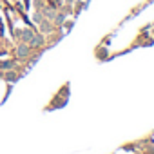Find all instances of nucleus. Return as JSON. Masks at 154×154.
Masks as SVG:
<instances>
[{
    "label": "nucleus",
    "mask_w": 154,
    "mask_h": 154,
    "mask_svg": "<svg viewBox=\"0 0 154 154\" xmlns=\"http://www.w3.org/2000/svg\"><path fill=\"white\" fill-rule=\"evenodd\" d=\"M17 53H18V56H27L29 54V47L27 45H18V49H17Z\"/></svg>",
    "instance_id": "obj_1"
},
{
    "label": "nucleus",
    "mask_w": 154,
    "mask_h": 154,
    "mask_svg": "<svg viewBox=\"0 0 154 154\" xmlns=\"http://www.w3.org/2000/svg\"><path fill=\"white\" fill-rule=\"evenodd\" d=\"M22 35H24V40H31V38H33V35H31V31H29V29H26Z\"/></svg>",
    "instance_id": "obj_2"
}]
</instances>
